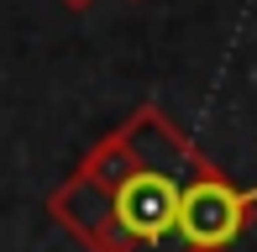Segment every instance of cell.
<instances>
[{"mask_svg": "<svg viewBox=\"0 0 257 252\" xmlns=\"http://www.w3.org/2000/svg\"><path fill=\"white\" fill-rule=\"evenodd\" d=\"M126 132L137 137L142 163L110 189L68 174L48 194V215L89 252H184L179 194L200 168H210V158L163 116V105H137Z\"/></svg>", "mask_w": 257, "mask_h": 252, "instance_id": "obj_1", "label": "cell"}, {"mask_svg": "<svg viewBox=\"0 0 257 252\" xmlns=\"http://www.w3.org/2000/svg\"><path fill=\"white\" fill-rule=\"evenodd\" d=\"M257 215V184L241 189L215 163L184 184L179 194V242L184 252H226Z\"/></svg>", "mask_w": 257, "mask_h": 252, "instance_id": "obj_2", "label": "cell"}, {"mask_svg": "<svg viewBox=\"0 0 257 252\" xmlns=\"http://www.w3.org/2000/svg\"><path fill=\"white\" fill-rule=\"evenodd\" d=\"M58 6H63V11H89L95 0H58Z\"/></svg>", "mask_w": 257, "mask_h": 252, "instance_id": "obj_3", "label": "cell"}]
</instances>
